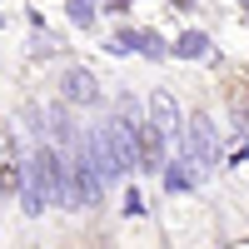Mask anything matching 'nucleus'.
<instances>
[{"instance_id": "9", "label": "nucleus", "mask_w": 249, "mask_h": 249, "mask_svg": "<svg viewBox=\"0 0 249 249\" xmlns=\"http://www.w3.org/2000/svg\"><path fill=\"white\" fill-rule=\"evenodd\" d=\"M70 100H60V105H50V115H45V124H50V130L45 135H55V144H65V150L75 155L80 150V135H75V120H70Z\"/></svg>"}, {"instance_id": "14", "label": "nucleus", "mask_w": 249, "mask_h": 249, "mask_svg": "<svg viewBox=\"0 0 249 249\" xmlns=\"http://www.w3.org/2000/svg\"><path fill=\"white\" fill-rule=\"evenodd\" d=\"M234 115H239V124L249 130V95H239V100H234Z\"/></svg>"}, {"instance_id": "11", "label": "nucleus", "mask_w": 249, "mask_h": 249, "mask_svg": "<svg viewBox=\"0 0 249 249\" xmlns=\"http://www.w3.org/2000/svg\"><path fill=\"white\" fill-rule=\"evenodd\" d=\"M204 45H210V40H204L199 30H190V35H179V40H175V55H179V60H199Z\"/></svg>"}, {"instance_id": "8", "label": "nucleus", "mask_w": 249, "mask_h": 249, "mask_svg": "<svg viewBox=\"0 0 249 249\" xmlns=\"http://www.w3.org/2000/svg\"><path fill=\"white\" fill-rule=\"evenodd\" d=\"M150 115H155V124L164 130V140H179V135H184V120H179V105H175V95H170V90H155Z\"/></svg>"}, {"instance_id": "4", "label": "nucleus", "mask_w": 249, "mask_h": 249, "mask_svg": "<svg viewBox=\"0 0 249 249\" xmlns=\"http://www.w3.org/2000/svg\"><path fill=\"white\" fill-rule=\"evenodd\" d=\"M105 140H110V155H115V164H120V175H130V170H140V144H135V124L130 120H105Z\"/></svg>"}, {"instance_id": "7", "label": "nucleus", "mask_w": 249, "mask_h": 249, "mask_svg": "<svg viewBox=\"0 0 249 249\" xmlns=\"http://www.w3.org/2000/svg\"><path fill=\"white\" fill-rule=\"evenodd\" d=\"M60 90H65L70 105H100V80H95L90 70H80V65H70V70H65Z\"/></svg>"}, {"instance_id": "5", "label": "nucleus", "mask_w": 249, "mask_h": 249, "mask_svg": "<svg viewBox=\"0 0 249 249\" xmlns=\"http://www.w3.org/2000/svg\"><path fill=\"white\" fill-rule=\"evenodd\" d=\"M184 144H190V150L204 160V170H210V164H219V135H214V120L204 115V110H195L190 115V130H184Z\"/></svg>"}, {"instance_id": "10", "label": "nucleus", "mask_w": 249, "mask_h": 249, "mask_svg": "<svg viewBox=\"0 0 249 249\" xmlns=\"http://www.w3.org/2000/svg\"><path fill=\"white\" fill-rule=\"evenodd\" d=\"M120 45H130V50H140V55H164L155 30H120Z\"/></svg>"}, {"instance_id": "1", "label": "nucleus", "mask_w": 249, "mask_h": 249, "mask_svg": "<svg viewBox=\"0 0 249 249\" xmlns=\"http://www.w3.org/2000/svg\"><path fill=\"white\" fill-rule=\"evenodd\" d=\"M30 170L45 179V190H50V204H60V210H80V190H75V170H70V160L50 150V144H40V150L30 155Z\"/></svg>"}, {"instance_id": "3", "label": "nucleus", "mask_w": 249, "mask_h": 249, "mask_svg": "<svg viewBox=\"0 0 249 249\" xmlns=\"http://www.w3.org/2000/svg\"><path fill=\"white\" fill-rule=\"evenodd\" d=\"M70 170H75V190H80V210H95L100 199H105V170L90 160V150L80 144L70 155Z\"/></svg>"}, {"instance_id": "12", "label": "nucleus", "mask_w": 249, "mask_h": 249, "mask_svg": "<svg viewBox=\"0 0 249 249\" xmlns=\"http://www.w3.org/2000/svg\"><path fill=\"white\" fill-rule=\"evenodd\" d=\"M70 20H75V25H90V20H95V5H90V0H70Z\"/></svg>"}, {"instance_id": "6", "label": "nucleus", "mask_w": 249, "mask_h": 249, "mask_svg": "<svg viewBox=\"0 0 249 249\" xmlns=\"http://www.w3.org/2000/svg\"><path fill=\"white\" fill-rule=\"evenodd\" d=\"M135 144H140V170H164V130L155 120H140L135 124Z\"/></svg>"}, {"instance_id": "13", "label": "nucleus", "mask_w": 249, "mask_h": 249, "mask_svg": "<svg viewBox=\"0 0 249 249\" xmlns=\"http://www.w3.org/2000/svg\"><path fill=\"white\" fill-rule=\"evenodd\" d=\"M124 214H130V219L144 214V195H140V190H124Z\"/></svg>"}, {"instance_id": "2", "label": "nucleus", "mask_w": 249, "mask_h": 249, "mask_svg": "<svg viewBox=\"0 0 249 249\" xmlns=\"http://www.w3.org/2000/svg\"><path fill=\"white\" fill-rule=\"evenodd\" d=\"M25 184V160H20V140L5 120H0V199H20Z\"/></svg>"}]
</instances>
